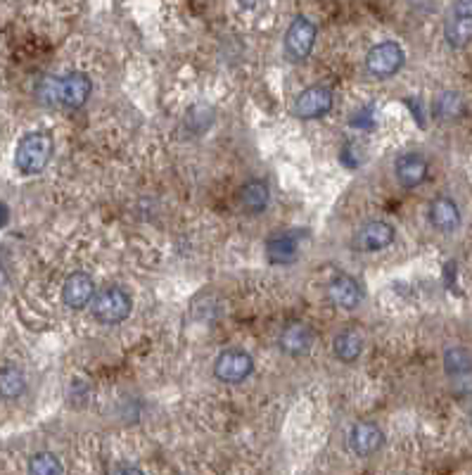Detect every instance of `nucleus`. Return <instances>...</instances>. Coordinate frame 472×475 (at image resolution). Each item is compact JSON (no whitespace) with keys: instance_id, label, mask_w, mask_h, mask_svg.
I'll use <instances>...</instances> for the list:
<instances>
[{"instance_id":"obj_19","label":"nucleus","mask_w":472,"mask_h":475,"mask_svg":"<svg viewBox=\"0 0 472 475\" xmlns=\"http://www.w3.org/2000/svg\"><path fill=\"white\" fill-rule=\"evenodd\" d=\"M444 371L456 380L472 375V352L466 347H448L444 355Z\"/></svg>"},{"instance_id":"obj_15","label":"nucleus","mask_w":472,"mask_h":475,"mask_svg":"<svg viewBox=\"0 0 472 475\" xmlns=\"http://www.w3.org/2000/svg\"><path fill=\"white\" fill-rule=\"evenodd\" d=\"M240 204H242L247 214H261L269 207V185L264 181H259V178L247 181L240 188Z\"/></svg>"},{"instance_id":"obj_16","label":"nucleus","mask_w":472,"mask_h":475,"mask_svg":"<svg viewBox=\"0 0 472 475\" xmlns=\"http://www.w3.org/2000/svg\"><path fill=\"white\" fill-rule=\"evenodd\" d=\"M333 349L337 359L345 361V364H352V361L359 359L361 352H363V336H361L356 328L340 330V333L335 336Z\"/></svg>"},{"instance_id":"obj_11","label":"nucleus","mask_w":472,"mask_h":475,"mask_svg":"<svg viewBox=\"0 0 472 475\" xmlns=\"http://www.w3.org/2000/svg\"><path fill=\"white\" fill-rule=\"evenodd\" d=\"M95 295V283L89 273H71L70 279L64 280L62 288V299L70 309H83L86 304L93 299Z\"/></svg>"},{"instance_id":"obj_2","label":"nucleus","mask_w":472,"mask_h":475,"mask_svg":"<svg viewBox=\"0 0 472 475\" xmlns=\"http://www.w3.org/2000/svg\"><path fill=\"white\" fill-rule=\"evenodd\" d=\"M52 157V138L43 131L26 133L14 152V165L24 176H33L48 166Z\"/></svg>"},{"instance_id":"obj_3","label":"nucleus","mask_w":472,"mask_h":475,"mask_svg":"<svg viewBox=\"0 0 472 475\" xmlns=\"http://www.w3.org/2000/svg\"><path fill=\"white\" fill-rule=\"evenodd\" d=\"M403 62H406V52L397 41H382L373 45L365 55V70L375 79H390L401 70Z\"/></svg>"},{"instance_id":"obj_13","label":"nucleus","mask_w":472,"mask_h":475,"mask_svg":"<svg viewBox=\"0 0 472 475\" xmlns=\"http://www.w3.org/2000/svg\"><path fill=\"white\" fill-rule=\"evenodd\" d=\"M314 345V330L304 323H290L288 328L280 333V349L290 356H304L311 352Z\"/></svg>"},{"instance_id":"obj_1","label":"nucleus","mask_w":472,"mask_h":475,"mask_svg":"<svg viewBox=\"0 0 472 475\" xmlns=\"http://www.w3.org/2000/svg\"><path fill=\"white\" fill-rule=\"evenodd\" d=\"M93 83L83 71H71L67 76H45L36 86L38 100L45 105H62V108L79 109L90 98Z\"/></svg>"},{"instance_id":"obj_20","label":"nucleus","mask_w":472,"mask_h":475,"mask_svg":"<svg viewBox=\"0 0 472 475\" xmlns=\"http://www.w3.org/2000/svg\"><path fill=\"white\" fill-rule=\"evenodd\" d=\"M444 38L451 48H466L467 43L472 41V17H460V14H454L448 19L447 26H444Z\"/></svg>"},{"instance_id":"obj_6","label":"nucleus","mask_w":472,"mask_h":475,"mask_svg":"<svg viewBox=\"0 0 472 475\" xmlns=\"http://www.w3.org/2000/svg\"><path fill=\"white\" fill-rule=\"evenodd\" d=\"M254 371V359L245 349H226L214 361V375L221 383H242Z\"/></svg>"},{"instance_id":"obj_26","label":"nucleus","mask_w":472,"mask_h":475,"mask_svg":"<svg viewBox=\"0 0 472 475\" xmlns=\"http://www.w3.org/2000/svg\"><path fill=\"white\" fill-rule=\"evenodd\" d=\"M259 3H261V0H238V5L245 7V10H254V7H257Z\"/></svg>"},{"instance_id":"obj_8","label":"nucleus","mask_w":472,"mask_h":475,"mask_svg":"<svg viewBox=\"0 0 472 475\" xmlns=\"http://www.w3.org/2000/svg\"><path fill=\"white\" fill-rule=\"evenodd\" d=\"M333 90L327 89V86H309L307 90L297 95L295 100V114L299 119H321L326 117L330 109H333Z\"/></svg>"},{"instance_id":"obj_18","label":"nucleus","mask_w":472,"mask_h":475,"mask_svg":"<svg viewBox=\"0 0 472 475\" xmlns=\"http://www.w3.org/2000/svg\"><path fill=\"white\" fill-rule=\"evenodd\" d=\"M24 390H26V375L22 368L14 366V364H5V366L0 368V397L17 399Z\"/></svg>"},{"instance_id":"obj_23","label":"nucleus","mask_w":472,"mask_h":475,"mask_svg":"<svg viewBox=\"0 0 472 475\" xmlns=\"http://www.w3.org/2000/svg\"><path fill=\"white\" fill-rule=\"evenodd\" d=\"M454 14H460V17H472V0H456Z\"/></svg>"},{"instance_id":"obj_22","label":"nucleus","mask_w":472,"mask_h":475,"mask_svg":"<svg viewBox=\"0 0 472 475\" xmlns=\"http://www.w3.org/2000/svg\"><path fill=\"white\" fill-rule=\"evenodd\" d=\"M435 112L439 119L448 121L456 119L460 112H463V100H460V95L454 93V90H448V93H441L435 102Z\"/></svg>"},{"instance_id":"obj_10","label":"nucleus","mask_w":472,"mask_h":475,"mask_svg":"<svg viewBox=\"0 0 472 475\" xmlns=\"http://www.w3.org/2000/svg\"><path fill=\"white\" fill-rule=\"evenodd\" d=\"M394 174H397V181L403 188H418L428 178V159L418 152H406L397 159Z\"/></svg>"},{"instance_id":"obj_14","label":"nucleus","mask_w":472,"mask_h":475,"mask_svg":"<svg viewBox=\"0 0 472 475\" xmlns=\"http://www.w3.org/2000/svg\"><path fill=\"white\" fill-rule=\"evenodd\" d=\"M394 242V226L387 222H368L359 231V247L363 252H380Z\"/></svg>"},{"instance_id":"obj_4","label":"nucleus","mask_w":472,"mask_h":475,"mask_svg":"<svg viewBox=\"0 0 472 475\" xmlns=\"http://www.w3.org/2000/svg\"><path fill=\"white\" fill-rule=\"evenodd\" d=\"M316 24L311 22L309 17H295L285 32V55L290 57L292 62H302L307 57L311 55L316 43Z\"/></svg>"},{"instance_id":"obj_7","label":"nucleus","mask_w":472,"mask_h":475,"mask_svg":"<svg viewBox=\"0 0 472 475\" xmlns=\"http://www.w3.org/2000/svg\"><path fill=\"white\" fill-rule=\"evenodd\" d=\"M346 444H349V450L352 454L361 456H373L378 454L382 450L384 444V432L378 423H373V421H359V423L352 425V431L346 435Z\"/></svg>"},{"instance_id":"obj_24","label":"nucleus","mask_w":472,"mask_h":475,"mask_svg":"<svg viewBox=\"0 0 472 475\" xmlns=\"http://www.w3.org/2000/svg\"><path fill=\"white\" fill-rule=\"evenodd\" d=\"M112 475H146V473H143L138 466H119V469L114 470Z\"/></svg>"},{"instance_id":"obj_5","label":"nucleus","mask_w":472,"mask_h":475,"mask_svg":"<svg viewBox=\"0 0 472 475\" xmlns=\"http://www.w3.org/2000/svg\"><path fill=\"white\" fill-rule=\"evenodd\" d=\"M131 298L121 288H108L98 295L93 304V317L105 326H114L128 318L131 314Z\"/></svg>"},{"instance_id":"obj_17","label":"nucleus","mask_w":472,"mask_h":475,"mask_svg":"<svg viewBox=\"0 0 472 475\" xmlns=\"http://www.w3.org/2000/svg\"><path fill=\"white\" fill-rule=\"evenodd\" d=\"M266 252L273 264H292L299 254V245L292 233H278L266 242Z\"/></svg>"},{"instance_id":"obj_25","label":"nucleus","mask_w":472,"mask_h":475,"mask_svg":"<svg viewBox=\"0 0 472 475\" xmlns=\"http://www.w3.org/2000/svg\"><path fill=\"white\" fill-rule=\"evenodd\" d=\"M7 219H10V209H7V204L0 203V228L5 226Z\"/></svg>"},{"instance_id":"obj_12","label":"nucleus","mask_w":472,"mask_h":475,"mask_svg":"<svg viewBox=\"0 0 472 475\" xmlns=\"http://www.w3.org/2000/svg\"><path fill=\"white\" fill-rule=\"evenodd\" d=\"M430 222L441 233H454L460 226V209L451 197H435L430 203Z\"/></svg>"},{"instance_id":"obj_9","label":"nucleus","mask_w":472,"mask_h":475,"mask_svg":"<svg viewBox=\"0 0 472 475\" xmlns=\"http://www.w3.org/2000/svg\"><path fill=\"white\" fill-rule=\"evenodd\" d=\"M327 298H330L335 307H340L345 311H354L363 299V290H361L359 280L346 276V273H340L327 285Z\"/></svg>"},{"instance_id":"obj_21","label":"nucleus","mask_w":472,"mask_h":475,"mask_svg":"<svg viewBox=\"0 0 472 475\" xmlns=\"http://www.w3.org/2000/svg\"><path fill=\"white\" fill-rule=\"evenodd\" d=\"M29 475H64V466L60 456L52 451H38L29 459Z\"/></svg>"}]
</instances>
